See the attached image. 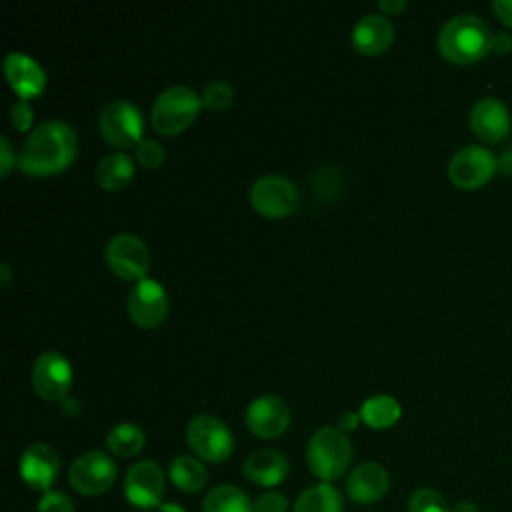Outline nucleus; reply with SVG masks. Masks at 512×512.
<instances>
[{"label": "nucleus", "mask_w": 512, "mask_h": 512, "mask_svg": "<svg viewBox=\"0 0 512 512\" xmlns=\"http://www.w3.org/2000/svg\"><path fill=\"white\" fill-rule=\"evenodd\" d=\"M200 98H202V106H206L212 112H220V110H224L232 104L234 92H232V86L228 82L212 80L204 86Z\"/></svg>", "instance_id": "cd10ccee"}, {"label": "nucleus", "mask_w": 512, "mask_h": 512, "mask_svg": "<svg viewBox=\"0 0 512 512\" xmlns=\"http://www.w3.org/2000/svg\"><path fill=\"white\" fill-rule=\"evenodd\" d=\"M490 52L498 56H506L512 52V34L510 32H494L490 38Z\"/></svg>", "instance_id": "72a5a7b5"}, {"label": "nucleus", "mask_w": 512, "mask_h": 512, "mask_svg": "<svg viewBox=\"0 0 512 512\" xmlns=\"http://www.w3.org/2000/svg\"><path fill=\"white\" fill-rule=\"evenodd\" d=\"M186 442L192 452L208 462H224L234 450L230 428L214 414H198L186 426Z\"/></svg>", "instance_id": "39448f33"}, {"label": "nucleus", "mask_w": 512, "mask_h": 512, "mask_svg": "<svg viewBox=\"0 0 512 512\" xmlns=\"http://www.w3.org/2000/svg\"><path fill=\"white\" fill-rule=\"evenodd\" d=\"M68 480L76 492L84 496H98L114 484L116 464L108 452L88 450L70 464Z\"/></svg>", "instance_id": "1a4fd4ad"}, {"label": "nucleus", "mask_w": 512, "mask_h": 512, "mask_svg": "<svg viewBox=\"0 0 512 512\" xmlns=\"http://www.w3.org/2000/svg\"><path fill=\"white\" fill-rule=\"evenodd\" d=\"M202 98L186 84H172L164 88L150 112V120L156 132L172 136L182 132L200 112Z\"/></svg>", "instance_id": "20e7f679"}, {"label": "nucleus", "mask_w": 512, "mask_h": 512, "mask_svg": "<svg viewBox=\"0 0 512 512\" xmlns=\"http://www.w3.org/2000/svg\"><path fill=\"white\" fill-rule=\"evenodd\" d=\"M98 128L108 144L128 148L142 140V114L130 100L116 98L102 108Z\"/></svg>", "instance_id": "0eeeda50"}, {"label": "nucleus", "mask_w": 512, "mask_h": 512, "mask_svg": "<svg viewBox=\"0 0 512 512\" xmlns=\"http://www.w3.org/2000/svg\"><path fill=\"white\" fill-rule=\"evenodd\" d=\"M492 32L476 14H458L438 32V50L452 64H474L490 52Z\"/></svg>", "instance_id": "f03ea898"}, {"label": "nucleus", "mask_w": 512, "mask_h": 512, "mask_svg": "<svg viewBox=\"0 0 512 512\" xmlns=\"http://www.w3.org/2000/svg\"><path fill=\"white\" fill-rule=\"evenodd\" d=\"M134 176V160L124 152H110L102 156L94 168V180L104 190H120Z\"/></svg>", "instance_id": "4be33fe9"}, {"label": "nucleus", "mask_w": 512, "mask_h": 512, "mask_svg": "<svg viewBox=\"0 0 512 512\" xmlns=\"http://www.w3.org/2000/svg\"><path fill=\"white\" fill-rule=\"evenodd\" d=\"M78 152V138L72 126L64 120H44L26 136L18 166L30 176L56 174L72 164Z\"/></svg>", "instance_id": "f257e3e1"}, {"label": "nucleus", "mask_w": 512, "mask_h": 512, "mask_svg": "<svg viewBox=\"0 0 512 512\" xmlns=\"http://www.w3.org/2000/svg\"><path fill=\"white\" fill-rule=\"evenodd\" d=\"M106 262L110 270L124 280H142L150 266V252L142 238L130 232L114 234L106 244Z\"/></svg>", "instance_id": "9b49d317"}, {"label": "nucleus", "mask_w": 512, "mask_h": 512, "mask_svg": "<svg viewBox=\"0 0 512 512\" xmlns=\"http://www.w3.org/2000/svg\"><path fill=\"white\" fill-rule=\"evenodd\" d=\"M378 6L384 14H394V12H400L402 8H406V0H380Z\"/></svg>", "instance_id": "58836bf2"}, {"label": "nucleus", "mask_w": 512, "mask_h": 512, "mask_svg": "<svg viewBox=\"0 0 512 512\" xmlns=\"http://www.w3.org/2000/svg\"><path fill=\"white\" fill-rule=\"evenodd\" d=\"M470 130L486 144H498L502 142L508 132H510V110L508 106L494 98V96H484L474 102L468 114Z\"/></svg>", "instance_id": "dca6fc26"}, {"label": "nucleus", "mask_w": 512, "mask_h": 512, "mask_svg": "<svg viewBox=\"0 0 512 512\" xmlns=\"http://www.w3.org/2000/svg\"><path fill=\"white\" fill-rule=\"evenodd\" d=\"M164 472L154 460L134 462L124 478L126 500L142 510H150L160 504L164 496Z\"/></svg>", "instance_id": "ddd939ff"}, {"label": "nucleus", "mask_w": 512, "mask_h": 512, "mask_svg": "<svg viewBox=\"0 0 512 512\" xmlns=\"http://www.w3.org/2000/svg\"><path fill=\"white\" fill-rule=\"evenodd\" d=\"M20 478L32 490L48 492L60 472V458L50 444L34 442L24 448L18 462Z\"/></svg>", "instance_id": "2eb2a0df"}, {"label": "nucleus", "mask_w": 512, "mask_h": 512, "mask_svg": "<svg viewBox=\"0 0 512 512\" xmlns=\"http://www.w3.org/2000/svg\"><path fill=\"white\" fill-rule=\"evenodd\" d=\"M60 406H62V412H64L66 416H76V414H80V410H82L80 400H76V398H72V396H66V398L60 402Z\"/></svg>", "instance_id": "4c0bfd02"}, {"label": "nucleus", "mask_w": 512, "mask_h": 512, "mask_svg": "<svg viewBox=\"0 0 512 512\" xmlns=\"http://www.w3.org/2000/svg\"><path fill=\"white\" fill-rule=\"evenodd\" d=\"M358 414L362 422L368 424L370 428H390L392 424L398 422L402 414V406L390 394H374L360 404Z\"/></svg>", "instance_id": "5701e85b"}, {"label": "nucleus", "mask_w": 512, "mask_h": 512, "mask_svg": "<svg viewBox=\"0 0 512 512\" xmlns=\"http://www.w3.org/2000/svg\"><path fill=\"white\" fill-rule=\"evenodd\" d=\"M202 512H254V502L238 486L220 484L204 496Z\"/></svg>", "instance_id": "b1692460"}, {"label": "nucleus", "mask_w": 512, "mask_h": 512, "mask_svg": "<svg viewBox=\"0 0 512 512\" xmlns=\"http://www.w3.org/2000/svg\"><path fill=\"white\" fill-rule=\"evenodd\" d=\"M4 74L22 100L38 96L46 86L44 68L24 52H10L4 58Z\"/></svg>", "instance_id": "a211bd4d"}, {"label": "nucleus", "mask_w": 512, "mask_h": 512, "mask_svg": "<svg viewBox=\"0 0 512 512\" xmlns=\"http://www.w3.org/2000/svg\"><path fill=\"white\" fill-rule=\"evenodd\" d=\"M32 388L50 402H62L72 386L74 372L70 360L58 350H44L32 364Z\"/></svg>", "instance_id": "6e6552de"}, {"label": "nucleus", "mask_w": 512, "mask_h": 512, "mask_svg": "<svg viewBox=\"0 0 512 512\" xmlns=\"http://www.w3.org/2000/svg\"><path fill=\"white\" fill-rule=\"evenodd\" d=\"M306 462L310 472L322 482L338 480L352 462V444L336 426H322L308 440Z\"/></svg>", "instance_id": "7ed1b4c3"}, {"label": "nucleus", "mask_w": 512, "mask_h": 512, "mask_svg": "<svg viewBox=\"0 0 512 512\" xmlns=\"http://www.w3.org/2000/svg\"><path fill=\"white\" fill-rule=\"evenodd\" d=\"M16 162H18V158H16V154H14V150H12L10 140H8L6 136H2V138H0V174L6 176L8 170H10Z\"/></svg>", "instance_id": "473e14b6"}, {"label": "nucleus", "mask_w": 512, "mask_h": 512, "mask_svg": "<svg viewBox=\"0 0 512 512\" xmlns=\"http://www.w3.org/2000/svg\"><path fill=\"white\" fill-rule=\"evenodd\" d=\"M134 154H136V160H138L142 166H146V168H156V166H160V164L164 162V156H166L164 148H162L156 140H152V138H142V140L136 144Z\"/></svg>", "instance_id": "c85d7f7f"}, {"label": "nucleus", "mask_w": 512, "mask_h": 512, "mask_svg": "<svg viewBox=\"0 0 512 512\" xmlns=\"http://www.w3.org/2000/svg\"><path fill=\"white\" fill-rule=\"evenodd\" d=\"M352 46L362 54H380L394 40V26L386 14L368 12L356 20L350 34Z\"/></svg>", "instance_id": "6ab92c4d"}, {"label": "nucleus", "mask_w": 512, "mask_h": 512, "mask_svg": "<svg viewBox=\"0 0 512 512\" xmlns=\"http://www.w3.org/2000/svg\"><path fill=\"white\" fill-rule=\"evenodd\" d=\"M452 512H480V510H478V506H476L474 502L462 500V502H458V504L452 508Z\"/></svg>", "instance_id": "ea45409f"}, {"label": "nucleus", "mask_w": 512, "mask_h": 512, "mask_svg": "<svg viewBox=\"0 0 512 512\" xmlns=\"http://www.w3.org/2000/svg\"><path fill=\"white\" fill-rule=\"evenodd\" d=\"M144 444H146V434L134 422H120L114 428H110L106 434V448L120 458L136 456L144 448Z\"/></svg>", "instance_id": "a878e982"}, {"label": "nucleus", "mask_w": 512, "mask_h": 512, "mask_svg": "<svg viewBox=\"0 0 512 512\" xmlns=\"http://www.w3.org/2000/svg\"><path fill=\"white\" fill-rule=\"evenodd\" d=\"M496 170L502 176L512 178V150H504L500 156H496Z\"/></svg>", "instance_id": "e433bc0d"}, {"label": "nucleus", "mask_w": 512, "mask_h": 512, "mask_svg": "<svg viewBox=\"0 0 512 512\" xmlns=\"http://www.w3.org/2000/svg\"><path fill=\"white\" fill-rule=\"evenodd\" d=\"M344 496L330 482H318L302 490L292 506V512H342Z\"/></svg>", "instance_id": "412c9836"}, {"label": "nucleus", "mask_w": 512, "mask_h": 512, "mask_svg": "<svg viewBox=\"0 0 512 512\" xmlns=\"http://www.w3.org/2000/svg\"><path fill=\"white\" fill-rule=\"evenodd\" d=\"M38 512H76L70 496L58 490H48L38 502Z\"/></svg>", "instance_id": "c756f323"}, {"label": "nucleus", "mask_w": 512, "mask_h": 512, "mask_svg": "<svg viewBox=\"0 0 512 512\" xmlns=\"http://www.w3.org/2000/svg\"><path fill=\"white\" fill-rule=\"evenodd\" d=\"M252 206L272 218H282L298 208L300 194L292 180L282 174H264L254 180L250 188Z\"/></svg>", "instance_id": "9d476101"}, {"label": "nucleus", "mask_w": 512, "mask_h": 512, "mask_svg": "<svg viewBox=\"0 0 512 512\" xmlns=\"http://www.w3.org/2000/svg\"><path fill=\"white\" fill-rule=\"evenodd\" d=\"M0 272H2V284L6 286V284H8V278H10V268H8L6 262L0 264Z\"/></svg>", "instance_id": "79ce46f5"}, {"label": "nucleus", "mask_w": 512, "mask_h": 512, "mask_svg": "<svg viewBox=\"0 0 512 512\" xmlns=\"http://www.w3.org/2000/svg\"><path fill=\"white\" fill-rule=\"evenodd\" d=\"M10 120H12V126L16 130H28L32 126V120H34V110L32 106L28 104V100H18L12 104V110H10Z\"/></svg>", "instance_id": "2f4dec72"}, {"label": "nucleus", "mask_w": 512, "mask_h": 512, "mask_svg": "<svg viewBox=\"0 0 512 512\" xmlns=\"http://www.w3.org/2000/svg\"><path fill=\"white\" fill-rule=\"evenodd\" d=\"M156 512H186V510L176 502H166V504H160V508Z\"/></svg>", "instance_id": "a19ab883"}, {"label": "nucleus", "mask_w": 512, "mask_h": 512, "mask_svg": "<svg viewBox=\"0 0 512 512\" xmlns=\"http://www.w3.org/2000/svg\"><path fill=\"white\" fill-rule=\"evenodd\" d=\"M492 10L504 26L512 28V0H494Z\"/></svg>", "instance_id": "f704fd0d"}, {"label": "nucleus", "mask_w": 512, "mask_h": 512, "mask_svg": "<svg viewBox=\"0 0 512 512\" xmlns=\"http://www.w3.org/2000/svg\"><path fill=\"white\" fill-rule=\"evenodd\" d=\"M362 418H360V414L358 412H352V410H346V412H342L340 416H338V420H336V428L338 430H342L344 434L348 432V430H354L356 426H358V422H360Z\"/></svg>", "instance_id": "c9c22d12"}, {"label": "nucleus", "mask_w": 512, "mask_h": 512, "mask_svg": "<svg viewBox=\"0 0 512 512\" xmlns=\"http://www.w3.org/2000/svg\"><path fill=\"white\" fill-rule=\"evenodd\" d=\"M496 172V156L486 146H462L448 160V178L462 190L482 188L494 178Z\"/></svg>", "instance_id": "423d86ee"}, {"label": "nucleus", "mask_w": 512, "mask_h": 512, "mask_svg": "<svg viewBox=\"0 0 512 512\" xmlns=\"http://www.w3.org/2000/svg\"><path fill=\"white\" fill-rule=\"evenodd\" d=\"M408 512H452V508L438 490L418 488L408 498Z\"/></svg>", "instance_id": "bb28decb"}, {"label": "nucleus", "mask_w": 512, "mask_h": 512, "mask_svg": "<svg viewBox=\"0 0 512 512\" xmlns=\"http://www.w3.org/2000/svg\"><path fill=\"white\" fill-rule=\"evenodd\" d=\"M126 310L134 324L142 328H154L162 324L168 314V294L158 280L142 278L130 288Z\"/></svg>", "instance_id": "f8f14e48"}, {"label": "nucleus", "mask_w": 512, "mask_h": 512, "mask_svg": "<svg viewBox=\"0 0 512 512\" xmlns=\"http://www.w3.org/2000/svg\"><path fill=\"white\" fill-rule=\"evenodd\" d=\"M390 476L378 462H362L346 478V494L356 504H374L388 492Z\"/></svg>", "instance_id": "f3484780"}, {"label": "nucleus", "mask_w": 512, "mask_h": 512, "mask_svg": "<svg viewBox=\"0 0 512 512\" xmlns=\"http://www.w3.org/2000/svg\"><path fill=\"white\" fill-rule=\"evenodd\" d=\"M246 426L260 438H276L290 426V408L276 394H262L246 406Z\"/></svg>", "instance_id": "4468645a"}, {"label": "nucleus", "mask_w": 512, "mask_h": 512, "mask_svg": "<svg viewBox=\"0 0 512 512\" xmlns=\"http://www.w3.org/2000/svg\"><path fill=\"white\" fill-rule=\"evenodd\" d=\"M290 472V462L284 452L276 448H260L252 452L244 464L242 474L248 482L258 486H276L280 484Z\"/></svg>", "instance_id": "aec40b11"}, {"label": "nucleus", "mask_w": 512, "mask_h": 512, "mask_svg": "<svg viewBox=\"0 0 512 512\" xmlns=\"http://www.w3.org/2000/svg\"><path fill=\"white\" fill-rule=\"evenodd\" d=\"M170 480L182 492H200L208 484L206 466L194 456H176L170 462Z\"/></svg>", "instance_id": "393cba45"}, {"label": "nucleus", "mask_w": 512, "mask_h": 512, "mask_svg": "<svg viewBox=\"0 0 512 512\" xmlns=\"http://www.w3.org/2000/svg\"><path fill=\"white\" fill-rule=\"evenodd\" d=\"M254 512H288V498L276 490L262 492L254 500Z\"/></svg>", "instance_id": "7c9ffc66"}]
</instances>
